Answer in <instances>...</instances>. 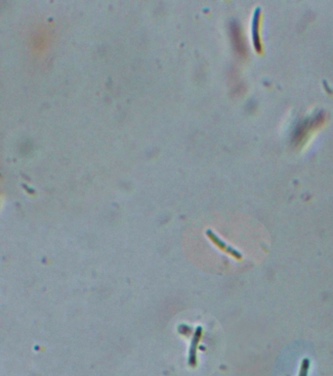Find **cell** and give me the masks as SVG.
Masks as SVG:
<instances>
[{
    "label": "cell",
    "instance_id": "6da1fadb",
    "mask_svg": "<svg viewBox=\"0 0 333 376\" xmlns=\"http://www.w3.org/2000/svg\"><path fill=\"white\" fill-rule=\"evenodd\" d=\"M207 235H208V237L213 241V243H214L215 245H217L220 249H222L223 251L227 252L228 254H230L231 256H232V257L235 258L236 260H240V259L242 258L241 254H240L238 251H236L235 249L231 248V246H228L224 241H222L217 235H215L211 231H207Z\"/></svg>",
    "mask_w": 333,
    "mask_h": 376
},
{
    "label": "cell",
    "instance_id": "7a4b0ae2",
    "mask_svg": "<svg viewBox=\"0 0 333 376\" xmlns=\"http://www.w3.org/2000/svg\"><path fill=\"white\" fill-rule=\"evenodd\" d=\"M260 8H257L254 17H253V25H252V30H253V43L258 52H261L262 50V45L260 41V36H259V22H260Z\"/></svg>",
    "mask_w": 333,
    "mask_h": 376
},
{
    "label": "cell",
    "instance_id": "3957f363",
    "mask_svg": "<svg viewBox=\"0 0 333 376\" xmlns=\"http://www.w3.org/2000/svg\"><path fill=\"white\" fill-rule=\"evenodd\" d=\"M309 368H310V361L308 359H305L303 361V364H302V367H301V371H300L299 376H307Z\"/></svg>",
    "mask_w": 333,
    "mask_h": 376
}]
</instances>
